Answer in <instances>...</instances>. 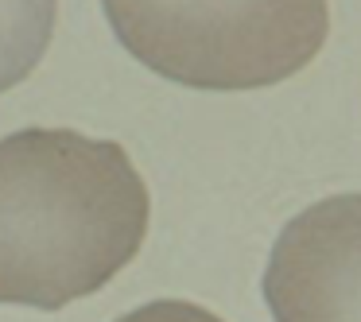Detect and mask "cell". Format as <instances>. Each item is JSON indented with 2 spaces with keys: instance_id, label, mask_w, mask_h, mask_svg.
Listing matches in <instances>:
<instances>
[{
  "instance_id": "obj_4",
  "label": "cell",
  "mask_w": 361,
  "mask_h": 322,
  "mask_svg": "<svg viewBox=\"0 0 361 322\" xmlns=\"http://www.w3.org/2000/svg\"><path fill=\"white\" fill-rule=\"evenodd\" d=\"M55 20L59 0H0V94L43 63Z\"/></svg>"
},
{
  "instance_id": "obj_2",
  "label": "cell",
  "mask_w": 361,
  "mask_h": 322,
  "mask_svg": "<svg viewBox=\"0 0 361 322\" xmlns=\"http://www.w3.org/2000/svg\"><path fill=\"white\" fill-rule=\"evenodd\" d=\"M117 43L190 89H264L322 51L326 0H102Z\"/></svg>"
},
{
  "instance_id": "obj_1",
  "label": "cell",
  "mask_w": 361,
  "mask_h": 322,
  "mask_svg": "<svg viewBox=\"0 0 361 322\" xmlns=\"http://www.w3.org/2000/svg\"><path fill=\"white\" fill-rule=\"evenodd\" d=\"M148 218L125 144L78 128L0 136V303L63 311L102 291L140 252Z\"/></svg>"
},
{
  "instance_id": "obj_3",
  "label": "cell",
  "mask_w": 361,
  "mask_h": 322,
  "mask_svg": "<svg viewBox=\"0 0 361 322\" xmlns=\"http://www.w3.org/2000/svg\"><path fill=\"white\" fill-rule=\"evenodd\" d=\"M264 299L276 322H361V190L319 198L280 229Z\"/></svg>"
},
{
  "instance_id": "obj_5",
  "label": "cell",
  "mask_w": 361,
  "mask_h": 322,
  "mask_svg": "<svg viewBox=\"0 0 361 322\" xmlns=\"http://www.w3.org/2000/svg\"><path fill=\"white\" fill-rule=\"evenodd\" d=\"M113 322H226L214 311L190 303V299H152L144 306H133Z\"/></svg>"
}]
</instances>
